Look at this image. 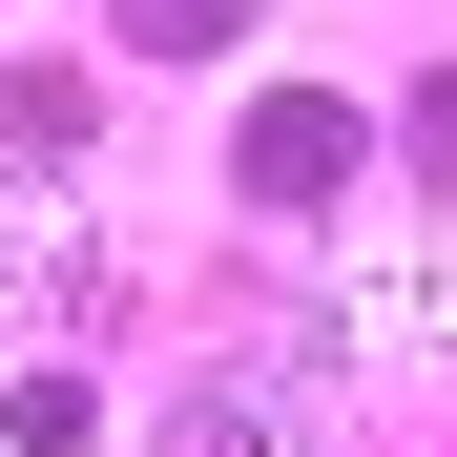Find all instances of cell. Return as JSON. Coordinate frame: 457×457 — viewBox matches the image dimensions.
<instances>
[{"label":"cell","instance_id":"cell-4","mask_svg":"<svg viewBox=\"0 0 457 457\" xmlns=\"http://www.w3.org/2000/svg\"><path fill=\"white\" fill-rule=\"evenodd\" d=\"M104 21H125L145 62H228V42H250V0H104Z\"/></svg>","mask_w":457,"mask_h":457},{"label":"cell","instance_id":"cell-3","mask_svg":"<svg viewBox=\"0 0 457 457\" xmlns=\"http://www.w3.org/2000/svg\"><path fill=\"white\" fill-rule=\"evenodd\" d=\"M84 270H104V250H84V208H62V187H21V208H0V312H104Z\"/></svg>","mask_w":457,"mask_h":457},{"label":"cell","instance_id":"cell-2","mask_svg":"<svg viewBox=\"0 0 457 457\" xmlns=\"http://www.w3.org/2000/svg\"><path fill=\"white\" fill-rule=\"evenodd\" d=\"M353 145H374V125H353L333 84H270V104H250V145H228V187L291 228V208H333V187H353Z\"/></svg>","mask_w":457,"mask_h":457},{"label":"cell","instance_id":"cell-1","mask_svg":"<svg viewBox=\"0 0 457 457\" xmlns=\"http://www.w3.org/2000/svg\"><path fill=\"white\" fill-rule=\"evenodd\" d=\"M167 457H333V353L270 333V353H208L167 395Z\"/></svg>","mask_w":457,"mask_h":457},{"label":"cell","instance_id":"cell-6","mask_svg":"<svg viewBox=\"0 0 457 457\" xmlns=\"http://www.w3.org/2000/svg\"><path fill=\"white\" fill-rule=\"evenodd\" d=\"M416 167H436V187H457V84H416Z\"/></svg>","mask_w":457,"mask_h":457},{"label":"cell","instance_id":"cell-5","mask_svg":"<svg viewBox=\"0 0 457 457\" xmlns=\"http://www.w3.org/2000/svg\"><path fill=\"white\" fill-rule=\"evenodd\" d=\"M0 145H21V167H62V145H84V84H62V62H21V84H0Z\"/></svg>","mask_w":457,"mask_h":457}]
</instances>
